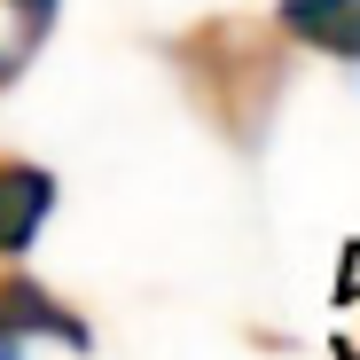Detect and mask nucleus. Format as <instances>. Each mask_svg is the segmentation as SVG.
I'll use <instances>...</instances> for the list:
<instances>
[{"label": "nucleus", "instance_id": "nucleus-3", "mask_svg": "<svg viewBox=\"0 0 360 360\" xmlns=\"http://www.w3.org/2000/svg\"><path fill=\"white\" fill-rule=\"evenodd\" d=\"M55 172L47 165H32V157H16V149H0V259H24L32 243H39V227H47V212H55Z\"/></svg>", "mask_w": 360, "mask_h": 360}, {"label": "nucleus", "instance_id": "nucleus-1", "mask_svg": "<svg viewBox=\"0 0 360 360\" xmlns=\"http://www.w3.org/2000/svg\"><path fill=\"white\" fill-rule=\"evenodd\" d=\"M165 63L188 94V110L235 157H259L297 79V47L282 39L274 16H196L165 39Z\"/></svg>", "mask_w": 360, "mask_h": 360}, {"label": "nucleus", "instance_id": "nucleus-6", "mask_svg": "<svg viewBox=\"0 0 360 360\" xmlns=\"http://www.w3.org/2000/svg\"><path fill=\"white\" fill-rule=\"evenodd\" d=\"M24 79V47H0V86H16Z\"/></svg>", "mask_w": 360, "mask_h": 360}, {"label": "nucleus", "instance_id": "nucleus-4", "mask_svg": "<svg viewBox=\"0 0 360 360\" xmlns=\"http://www.w3.org/2000/svg\"><path fill=\"white\" fill-rule=\"evenodd\" d=\"M274 24L290 47L337 55V63L360 71V0H274Z\"/></svg>", "mask_w": 360, "mask_h": 360}, {"label": "nucleus", "instance_id": "nucleus-2", "mask_svg": "<svg viewBox=\"0 0 360 360\" xmlns=\"http://www.w3.org/2000/svg\"><path fill=\"white\" fill-rule=\"evenodd\" d=\"M71 345V352H94V329L86 314H71L63 297H55L39 274H24L16 259H0V360H24V345Z\"/></svg>", "mask_w": 360, "mask_h": 360}, {"label": "nucleus", "instance_id": "nucleus-7", "mask_svg": "<svg viewBox=\"0 0 360 360\" xmlns=\"http://www.w3.org/2000/svg\"><path fill=\"white\" fill-rule=\"evenodd\" d=\"M337 352H345V360H360V321L345 329V345H337Z\"/></svg>", "mask_w": 360, "mask_h": 360}, {"label": "nucleus", "instance_id": "nucleus-5", "mask_svg": "<svg viewBox=\"0 0 360 360\" xmlns=\"http://www.w3.org/2000/svg\"><path fill=\"white\" fill-rule=\"evenodd\" d=\"M0 8H8V24H16V47L32 55L47 32H55V16H63V0H0Z\"/></svg>", "mask_w": 360, "mask_h": 360}]
</instances>
